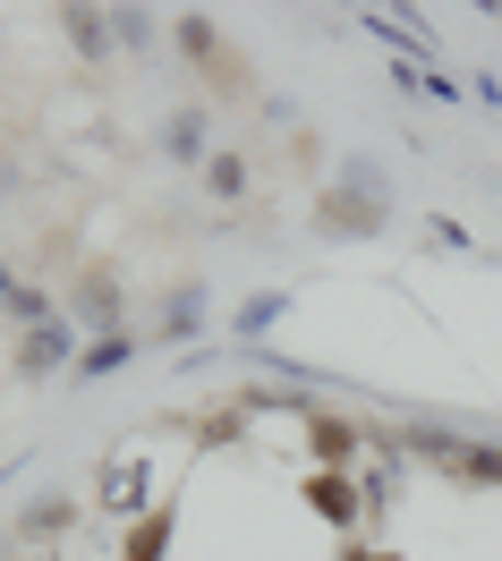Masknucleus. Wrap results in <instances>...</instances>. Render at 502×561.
Instances as JSON below:
<instances>
[{"instance_id": "5", "label": "nucleus", "mask_w": 502, "mask_h": 561, "mask_svg": "<svg viewBox=\"0 0 502 561\" xmlns=\"http://www.w3.org/2000/svg\"><path fill=\"white\" fill-rule=\"evenodd\" d=\"M307 502H316L332 527H350V519H358V493L341 485V477H316V485H307Z\"/></svg>"}, {"instance_id": "3", "label": "nucleus", "mask_w": 502, "mask_h": 561, "mask_svg": "<svg viewBox=\"0 0 502 561\" xmlns=\"http://www.w3.org/2000/svg\"><path fill=\"white\" fill-rule=\"evenodd\" d=\"M307 443H316L323 468H341V459L358 451V425H350V417H307Z\"/></svg>"}, {"instance_id": "11", "label": "nucleus", "mask_w": 502, "mask_h": 561, "mask_svg": "<svg viewBox=\"0 0 502 561\" xmlns=\"http://www.w3.org/2000/svg\"><path fill=\"white\" fill-rule=\"evenodd\" d=\"M350 561H375V553H350Z\"/></svg>"}, {"instance_id": "2", "label": "nucleus", "mask_w": 502, "mask_h": 561, "mask_svg": "<svg viewBox=\"0 0 502 561\" xmlns=\"http://www.w3.org/2000/svg\"><path fill=\"white\" fill-rule=\"evenodd\" d=\"M366 26H375V35L392 43L400 60H418V69H426V51H434V35H426V26H418V18H384V9H375V18H366Z\"/></svg>"}, {"instance_id": "6", "label": "nucleus", "mask_w": 502, "mask_h": 561, "mask_svg": "<svg viewBox=\"0 0 502 561\" xmlns=\"http://www.w3.org/2000/svg\"><path fill=\"white\" fill-rule=\"evenodd\" d=\"M77 316H85V323H111V316H119V289H111V280H85V289H77Z\"/></svg>"}, {"instance_id": "10", "label": "nucleus", "mask_w": 502, "mask_h": 561, "mask_svg": "<svg viewBox=\"0 0 502 561\" xmlns=\"http://www.w3.org/2000/svg\"><path fill=\"white\" fill-rule=\"evenodd\" d=\"M196 145H205V119H196V111H180V119H171V153H196Z\"/></svg>"}, {"instance_id": "8", "label": "nucleus", "mask_w": 502, "mask_h": 561, "mask_svg": "<svg viewBox=\"0 0 502 561\" xmlns=\"http://www.w3.org/2000/svg\"><path fill=\"white\" fill-rule=\"evenodd\" d=\"M162 536H171V519H162V511H153V519L137 527V545H128V561H153V553H162Z\"/></svg>"}, {"instance_id": "4", "label": "nucleus", "mask_w": 502, "mask_h": 561, "mask_svg": "<svg viewBox=\"0 0 502 561\" xmlns=\"http://www.w3.org/2000/svg\"><path fill=\"white\" fill-rule=\"evenodd\" d=\"M60 357H69V332H52V323H43V332H26V341H18V375H52Z\"/></svg>"}, {"instance_id": "7", "label": "nucleus", "mask_w": 502, "mask_h": 561, "mask_svg": "<svg viewBox=\"0 0 502 561\" xmlns=\"http://www.w3.org/2000/svg\"><path fill=\"white\" fill-rule=\"evenodd\" d=\"M69 511H77V502H35V511H26V536H60Z\"/></svg>"}, {"instance_id": "9", "label": "nucleus", "mask_w": 502, "mask_h": 561, "mask_svg": "<svg viewBox=\"0 0 502 561\" xmlns=\"http://www.w3.org/2000/svg\"><path fill=\"white\" fill-rule=\"evenodd\" d=\"M214 187H221V196H239V187H248V162H239V153H214Z\"/></svg>"}, {"instance_id": "1", "label": "nucleus", "mask_w": 502, "mask_h": 561, "mask_svg": "<svg viewBox=\"0 0 502 561\" xmlns=\"http://www.w3.org/2000/svg\"><path fill=\"white\" fill-rule=\"evenodd\" d=\"M323 221H332V230H375V221H384V205H375V196H358V187H332V196H323Z\"/></svg>"}]
</instances>
